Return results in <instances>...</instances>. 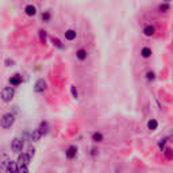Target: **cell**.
<instances>
[{
	"mask_svg": "<svg viewBox=\"0 0 173 173\" xmlns=\"http://www.w3.org/2000/svg\"><path fill=\"white\" fill-rule=\"evenodd\" d=\"M154 33H155V28H154L153 26H150V24H149V26H146L145 28H143V34H145L146 37L154 35Z\"/></svg>",
	"mask_w": 173,
	"mask_h": 173,
	"instance_id": "9a60e30c",
	"label": "cell"
},
{
	"mask_svg": "<svg viewBox=\"0 0 173 173\" xmlns=\"http://www.w3.org/2000/svg\"><path fill=\"white\" fill-rule=\"evenodd\" d=\"M19 173H28V168L27 166H19Z\"/></svg>",
	"mask_w": 173,
	"mask_h": 173,
	"instance_id": "83f0119b",
	"label": "cell"
},
{
	"mask_svg": "<svg viewBox=\"0 0 173 173\" xmlns=\"http://www.w3.org/2000/svg\"><path fill=\"white\" fill-rule=\"evenodd\" d=\"M65 155H66L68 160L76 158V155H77V147H76L75 145H71V146L66 149V151H65Z\"/></svg>",
	"mask_w": 173,
	"mask_h": 173,
	"instance_id": "52a82bcc",
	"label": "cell"
},
{
	"mask_svg": "<svg viewBox=\"0 0 173 173\" xmlns=\"http://www.w3.org/2000/svg\"><path fill=\"white\" fill-rule=\"evenodd\" d=\"M46 89H47L46 81H45L43 79H38V80L35 81V85H34V91H35V93L42 95L43 92H46Z\"/></svg>",
	"mask_w": 173,
	"mask_h": 173,
	"instance_id": "3957f363",
	"label": "cell"
},
{
	"mask_svg": "<svg viewBox=\"0 0 173 173\" xmlns=\"http://www.w3.org/2000/svg\"><path fill=\"white\" fill-rule=\"evenodd\" d=\"M30 160H31V155L28 154V153H22V154H19V157H18L19 166H27V165L30 164Z\"/></svg>",
	"mask_w": 173,
	"mask_h": 173,
	"instance_id": "5b68a950",
	"label": "cell"
},
{
	"mask_svg": "<svg viewBox=\"0 0 173 173\" xmlns=\"http://www.w3.org/2000/svg\"><path fill=\"white\" fill-rule=\"evenodd\" d=\"M76 57H77L79 61H85L87 57H88V53H87V50H84V49H79L76 52Z\"/></svg>",
	"mask_w": 173,
	"mask_h": 173,
	"instance_id": "8fae6325",
	"label": "cell"
},
{
	"mask_svg": "<svg viewBox=\"0 0 173 173\" xmlns=\"http://www.w3.org/2000/svg\"><path fill=\"white\" fill-rule=\"evenodd\" d=\"M146 79H147V80H151V81L154 80V79H155L154 72H147V73H146Z\"/></svg>",
	"mask_w": 173,
	"mask_h": 173,
	"instance_id": "d4e9b609",
	"label": "cell"
},
{
	"mask_svg": "<svg viewBox=\"0 0 173 173\" xmlns=\"http://www.w3.org/2000/svg\"><path fill=\"white\" fill-rule=\"evenodd\" d=\"M147 129L150 130V131H155V130L158 129V122L155 119H150L147 122Z\"/></svg>",
	"mask_w": 173,
	"mask_h": 173,
	"instance_id": "5bb4252c",
	"label": "cell"
},
{
	"mask_svg": "<svg viewBox=\"0 0 173 173\" xmlns=\"http://www.w3.org/2000/svg\"><path fill=\"white\" fill-rule=\"evenodd\" d=\"M9 162H11V160L8 158V155L5 154V153H3V154H1V161H0V169H1L3 173L7 172V169H8V166H9Z\"/></svg>",
	"mask_w": 173,
	"mask_h": 173,
	"instance_id": "8992f818",
	"label": "cell"
},
{
	"mask_svg": "<svg viewBox=\"0 0 173 173\" xmlns=\"http://www.w3.org/2000/svg\"><path fill=\"white\" fill-rule=\"evenodd\" d=\"M38 34H39L41 43H46V39H47V33H46L45 30H39V31H38Z\"/></svg>",
	"mask_w": 173,
	"mask_h": 173,
	"instance_id": "ac0fdd59",
	"label": "cell"
},
{
	"mask_svg": "<svg viewBox=\"0 0 173 173\" xmlns=\"http://www.w3.org/2000/svg\"><path fill=\"white\" fill-rule=\"evenodd\" d=\"M41 18H42L43 23H49L50 22V18H52V14H50V11H43V12H42V15H41Z\"/></svg>",
	"mask_w": 173,
	"mask_h": 173,
	"instance_id": "2e32d148",
	"label": "cell"
},
{
	"mask_svg": "<svg viewBox=\"0 0 173 173\" xmlns=\"http://www.w3.org/2000/svg\"><path fill=\"white\" fill-rule=\"evenodd\" d=\"M7 173H19V165L15 161H11L8 169H7Z\"/></svg>",
	"mask_w": 173,
	"mask_h": 173,
	"instance_id": "4fadbf2b",
	"label": "cell"
},
{
	"mask_svg": "<svg viewBox=\"0 0 173 173\" xmlns=\"http://www.w3.org/2000/svg\"><path fill=\"white\" fill-rule=\"evenodd\" d=\"M76 37H77V33H76L75 30L69 28V30L65 31V39H68V41H75Z\"/></svg>",
	"mask_w": 173,
	"mask_h": 173,
	"instance_id": "7c38bea8",
	"label": "cell"
},
{
	"mask_svg": "<svg viewBox=\"0 0 173 173\" xmlns=\"http://www.w3.org/2000/svg\"><path fill=\"white\" fill-rule=\"evenodd\" d=\"M9 84L12 87H18V85L22 84V76L20 75H14L9 77Z\"/></svg>",
	"mask_w": 173,
	"mask_h": 173,
	"instance_id": "9c48e42d",
	"label": "cell"
},
{
	"mask_svg": "<svg viewBox=\"0 0 173 173\" xmlns=\"http://www.w3.org/2000/svg\"><path fill=\"white\" fill-rule=\"evenodd\" d=\"M11 149H12L14 153H20L23 149V141L19 138H14L12 143H11Z\"/></svg>",
	"mask_w": 173,
	"mask_h": 173,
	"instance_id": "277c9868",
	"label": "cell"
},
{
	"mask_svg": "<svg viewBox=\"0 0 173 173\" xmlns=\"http://www.w3.org/2000/svg\"><path fill=\"white\" fill-rule=\"evenodd\" d=\"M24 12H26V15H28V16H34V15H37V7L33 4H27L26 7H24Z\"/></svg>",
	"mask_w": 173,
	"mask_h": 173,
	"instance_id": "30bf717a",
	"label": "cell"
},
{
	"mask_svg": "<svg viewBox=\"0 0 173 173\" xmlns=\"http://www.w3.org/2000/svg\"><path fill=\"white\" fill-rule=\"evenodd\" d=\"M0 123H1V127H3V129H9V127L15 123V115L11 114V112H7V114H4V115L1 116Z\"/></svg>",
	"mask_w": 173,
	"mask_h": 173,
	"instance_id": "6da1fadb",
	"label": "cell"
},
{
	"mask_svg": "<svg viewBox=\"0 0 173 173\" xmlns=\"http://www.w3.org/2000/svg\"><path fill=\"white\" fill-rule=\"evenodd\" d=\"M92 141H93V142H102V141H103V134L98 133V131H96V133H93L92 134Z\"/></svg>",
	"mask_w": 173,
	"mask_h": 173,
	"instance_id": "d6986e66",
	"label": "cell"
},
{
	"mask_svg": "<svg viewBox=\"0 0 173 173\" xmlns=\"http://www.w3.org/2000/svg\"><path fill=\"white\" fill-rule=\"evenodd\" d=\"M98 153H99V150L96 147H92V149H91V155H96Z\"/></svg>",
	"mask_w": 173,
	"mask_h": 173,
	"instance_id": "f1b7e54d",
	"label": "cell"
},
{
	"mask_svg": "<svg viewBox=\"0 0 173 173\" xmlns=\"http://www.w3.org/2000/svg\"><path fill=\"white\" fill-rule=\"evenodd\" d=\"M52 42H53L54 46H57L58 49H64V47H65V46L62 45V42L58 39V38H52Z\"/></svg>",
	"mask_w": 173,
	"mask_h": 173,
	"instance_id": "7402d4cb",
	"label": "cell"
},
{
	"mask_svg": "<svg viewBox=\"0 0 173 173\" xmlns=\"http://www.w3.org/2000/svg\"><path fill=\"white\" fill-rule=\"evenodd\" d=\"M141 56H142L143 58H149L151 56V49L150 47H142V50H141Z\"/></svg>",
	"mask_w": 173,
	"mask_h": 173,
	"instance_id": "e0dca14e",
	"label": "cell"
},
{
	"mask_svg": "<svg viewBox=\"0 0 173 173\" xmlns=\"http://www.w3.org/2000/svg\"><path fill=\"white\" fill-rule=\"evenodd\" d=\"M4 64H5V66H14L15 65V61L14 60H9V58H7L4 61Z\"/></svg>",
	"mask_w": 173,
	"mask_h": 173,
	"instance_id": "484cf974",
	"label": "cell"
},
{
	"mask_svg": "<svg viewBox=\"0 0 173 173\" xmlns=\"http://www.w3.org/2000/svg\"><path fill=\"white\" fill-rule=\"evenodd\" d=\"M71 93H72V96H73L75 99L79 98V92H77V89H76L75 85H72V87H71Z\"/></svg>",
	"mask_w": 173,
	"mask_h": 173,
	"instance_id": "cb8c5ba5",
	"label": "cell"
},
{
	"mask_svg": "<svg viewBox=\"0 0 173 173\" xmlns=\"http://www.w3.org/2000/svg\"><path fill=\"white\" fill-rule=\"evenodd\" d=\"M169 8H170L169 3H161V4L158 5V9H160L161 12H166V11H169Z\"/></svg>",
	"mask_w": 173,
	"mask_h": 173,
	"instance_id": "44dd1931",
	"label": "cell"
},
{
	"mask_svg": "<svg viewBox=\"0 0 173 173\" xmlns=\"http://www.w3.org/2000/svg\"><path fill=\"white\" fill-rule=\"evenodd\" d=\"M15 96V89L12 87H5L1 89V100L5 103H8L12 100V98Z\"/></svg>",
	"mask_w": 173,
	"mask_h": 173,
	"instance_id": "7a4b0ae2",
	"label": "cell"
},
{
	"mask_svg": "<svg viewBox=\"0 0 173 173\" xmlns=\"http://www.w3.org/2000/svg\"><path fill=\"white\" fill-rule=\"evenodd\" d=\"M165 143H166V138H164V139H161L160 142H158V146H160V149L165 150Z\"/></svg>",
	"mask_w": 173,
	"mask_h": 173,
	"instance_id": "4316f807",
	"label": "cell"
},
{
	"mask_svg": "<svg viewBox=\"0 0 173 173\" xmlns=\"http://www.w3.org/2000/svg\"><path fill=\"white\" fill-rule=\"evenodd\" d=\"M42 135H43V133L41 131V129L38 127V129L33 130V133L30 134V141H33V142H37V141H39L41 138H42Z\"/></svg>",
	"mask_w": 173,
	"mask_h": 173,
	"instance_id": "ba28073f",
	"label": "cell"
},
{
	"mask_svg": "<svg viewBox=\"0 0 173 173\" xmlns=\"http://www.w3.org/2000/svg\"><path fill=\"white\" fill-rule=\"evenodd\" d=\"M39 129H41V131L43 133V135L49 133V124H47V122H42L39 126Z\"/></svg>",
	"mask_w": 173,
	"mask_h": 173,
	"instance_id": "ffe728a7",
	"label": "cell"
},
{
	"mask_svg": "<svg viewBox=\"0 0 173 173\" xmlns=\"http://www.w3.org/2000/svg\"><path fill=\"white\" fill-rule=\"evenodd\" d=\"M164 154H165V157H166L168 160H170V158H173V150H172V149H170V147H165Z\"/></svg>",
	"mask_w": 173,
	"mask_h": 173,
	"instance_id": "603a6c76",
	"label": "cell"
}]
</instances>
